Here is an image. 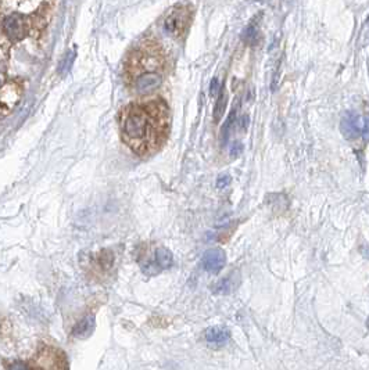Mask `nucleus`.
Instances as JSON below:
<instances>
[{
	"label": "nucleus",
	"instance_id": "nucleus-8",
	"mask_svg": "<svg viewBox=\"0 0 369 370\" xmlns=\"http://www.w3.org/2000/svg\"><path fill=\"white\" fill-rule=\"evenodd\" d=\"M229 331L225 327L221 326H211L208 329L205 330L204 337L205 340L210 344H215V345H223L225 343H228L229 340Z\"/></svg>",
	"mask_w": 369,
	"mask_h": 370
},
{
	"label": "nucleus",
	"instance_id": "nucleus-14",
	"mask_svg": "<svg viewBox=\"0 0 369 370\" xmlns=\"http://www.w3.org/2000/svg\"><path fill=\"white\" fill-rule=\"evenodd\" d=\"M219 90H221V82H219L218 78H214L210 83V95L213 97L218 96Z\"/></svg>",
	"mask_w": 369,
	"mask_h": 370
},
{
	"label": "nucleus",
	"instance_id": "nucleus-4",
	"mask_svg": "<svg viewBox=\"0 0 369 370\" xmlns=\"http://www.w3.org/2000/svg\"><path fill=\"white\" fill-rule=\"evenodd\" d=\"M191 13L187 7H177L172 10L164 23L165 31L173 36H182L190 24Z\"/></svg>",
	"mask_w": 369,
	"mask_h": 370
},
{
	"label": "nucleus",
	"instance_id": "nucleus-3",
	"mask_svg": "<svg viewBox=\"0 0 369 370\" xmlns=\"http://www.w3.org/2000/svg\"><path fill=\"white\" fill-rule=\"evenodd\" d=\"M14 370H68V362L63 351L55 347H45L39 349L31 365H21Z\"/></svg>",
	"mask_w": 369,
	"mask_h": 370
},
{
	"label": "nucleus",
	"instance_id": "nucleus-11",
	"mask_svg": "<svg viewBox=\"0 0 369 370\" xmlns=\"http://www.w3.org/2000/svg\"><path fill=\"white\" fill-rule=\"evenodd\" d=\"M226 101H228V95H226V91L223 90V87H221L218 96H217V103H215V107H214V119L217 122H218L219 119L223 117V114H225V110H226Z\"/></svg>",
	"mask_w": 369,
	"mask_h": 370
},
{
	"label": "nucleus",
	"instance_id": "nucleus-13",
	"mask_svg": "<svg viewBox=\"0 0 369 370\" xmlns=\"http://www.w3.org/2000/svg\"><path fill=\"white\" fill-rule=\"evenodd\" d=\"M243 41L249 43V45H255L258 42V31L254 25L246 28V31L243 32Z\"/></svg>",
	"mask_w": 369,
	"mask_h": 370
},
{
	"label": "nucleus",
	"instance_id": "nucleus-1",
	"mask_svg": "<svg viewBox=\"0 0 369 370\" xmlns=\"http://www.w3.org/2000/svg\"><path fill=\"white\" fill-rule=\"evenodd\" d=\"M168 132V108L163 101L133 103L121 114L122 140L137 156L159 149Z\"/></svg>",
	"mask_w": 369,
	"mask_h": 370
},
{
	"label": "nucleus",
	"instance_id": "nucleus-6",
	"mask_svg": "<svg viewBox=\"0 0 369 370\" xmlns=\"http://www.w3.org/2000/svg\"><path fill=\"white\" fill-rule=\"evenodd\" d=\"M340 129H342L343 136L353 140V139H358V137L364 133L366 135V121L361 119V115H358L354 111H348L344 114L340 122Z\"/></svg>",
	"mask_w": 369,
	"mask_h": 370
},
{
	"label": "nucleus",
	"instance_id": "nucleus-17",
	"mask_svg": "<svg viewBox=\"0 0 369 370\" xmlns=\"http://www.w3.org/2000/svg\"><path fill=\"white\" fill-rule=\"evenodd\" d=\"M247 126H249V118L244 115V117H242V119H240V128H242V131H246Z\"/></svg>",
	"mask_w": 369,
	"mask_h": 370
},
{
	"label": "nucleus",
	"instance_id": "nucleus-7",
	"mask_svg": "<svg viewBox=\"0 0 369 370\" xmlns=\"http://www.w3.org/2000/svg\"><path fill=\"white\" fill-rule=\"evenodd\" d=\"M225 265H226V252L218 247L207 250L201 258V266L208 273H219L225 268Z\"/></svg>",
	"mask_w": 369,
	"mask_h": 370
},
{
	"label": "nucleus",
	"instance_id": "nucleus-9",
	"mask_svg": "<svg viewBox=\"0 0 369 370\" xmlns=\"http://www.w3.org/2000/svg\"><path fill=\"white\" fill-rule=\"evenodd\" d=\"M239 286V273L237 270H235L233 273H231L228 278H223L221 279L217 284L213 286V291L215 294H229L232 292L235 288Z\"/></svg>",
	"mask_w": 369,
	"mask_h": 370
},
{
	"label": "nucleus",
	"instance_id": "nucleus-2",
	"mask_svg": "<svg viewBox=\"0 0 369 370\" xmlns=\"http://www.w3.org/2000/svg\"><path fill=\"white\" fill-rule=\"evenodd\" d=\"M163 55L155 43H145L129 59L128 73L132 77L135 90L147 95L163 82Z\"/></svg>",
	"mask_w": 369,
	"mask_h": 370
},
{
	"label": "nucleus",
	"instance_id": "nucleus-5",
	"mask_svg": "<svg viewBox=\"0 0 369 370\" xmlns=\"http://www.w3.org/2000/svg\"><path fill=\"white\" fill-rule=\"evenodd\" d=\"M142 270L146 274L159 273L161 270L169 269L173 264L172 252L165 247H159L154 251V258L151 261H139Z\"/></svg>",
	"mask_w": 369,
	"mask_h": 370
},
{
	"label": "nucleus",
	"instance_id": "nucleus-12",
	"mask_svg": "<svg viewBox=\"0 0 369 370\" xmlns=\"http://www.w3.org/2000/svg\"><path fill=\"white\" fill-rule=\"evenodd\" d=\"M235 122H237V121H236V110H232V111H231V114H229L228 119H226V122L223 123L222 129H221V142H222V144L228 143L229 135H231V131H232Z\"/></svg>",
	"mask_w": 369,
	"mask_h": 370
},
{
	"label": "nucleus",
	"instance_id": "nucleus-10",
	"mask_svg": "<svg viewBox=\"0 0 369 370\" xmlns=\"http://www.w3.org/2000/svg\"><path fill=\"white\" fill-rule=\"evenodd\" d=\"M93 329H95V316L87 315L85 319L81 320V322L74 327L73 334L75 337L85 338L89 337V336L93 333Z\"/></svg>",
	"mask_w": 369,
	"mask_h": 370
},
{
	"label": "nucleus",
	"instance_id": "nucleus-15",
	"mask_svg": "<svg viewBox=\"0 0 369 370\" xmlns=\"http://www.w3.org/2000/svg\"><path fill=\"white\" fill-rule=\"evenodd\" d=\"M229 182H231V176H229V175H221L218 178V180H217V188L218 189L226 188L229 184Z\"/></svg>",
	"mask_w": 369,
	"mask_h": 370
},
{
	"label": "nucleus",
	"instance_id": "nucleus-16",
	"mask_svg": "<svg viewBox=\"0 0 369 370\" xmlns=\"http://www.w3.org/2000/svg\"><path fill=\"white\" fill-rule=\"evenodd\" d=\"M242 151H243V144H242V143L235 142V143H233L232 149H231V156H232V157L240 156V154H242Z\"/></svg>",
	"mask_w": 369,
	"mask_h": 370
}]
</instances>
